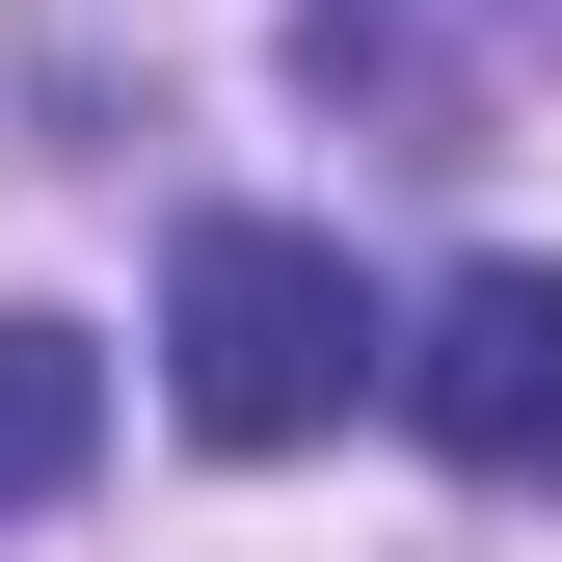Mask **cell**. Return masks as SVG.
<instances>
[{
  "instance_id": "3957f363",
  "label": "cell",
  "mask_w": 562,
  "mask_h": 562,
  "mask_svg": "<svg viewBox=\"0 0 562 562\" xmlns=\"http://www.w3.org/2000/svg\"><path fill=\"white\" fill-rule=\"evenodd\" d=\"M108 456V322H54V295H0V536L54 509V482Z\"/></svg>"
},
{
  "instance_id": "7a4b0ae2",
  "label": "cell",
  "mask_w": 562,
  "mask_h": 562,
  "mask_svg": "<svg viewBox=\"0 0 562 562\" xmlns=\"http://www.w3.org/2000/svg\"><path fill=\"white\" fill-rule=\"evenodd\" d=\"M375 375H402V429H429L456 482H509V509H562V268H456V295L402 322Z\"/></svg>"
},
{
  "instance_id": "6da1fadb",
  "label": "cell",
  "mask_w": 562,
  "mask_h": 562,
  "mask_svg": "<svg viewBox=\"0 0 562 562\" xmlns=\"http://www.w3.org/2000/svg\"><path fill=\"white\" fill-rule=\"evenodd\" d=\"M348 375H375L348 241L322 215H188V268H161V402H188V429H215V456H322Z\"/></svg>"
}]
</instances>
